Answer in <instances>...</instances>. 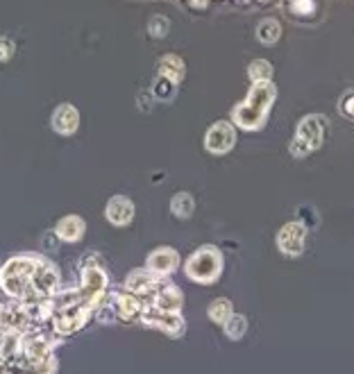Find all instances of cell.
I'll list each match as a JSON object with an SVG mask.
<instances>
[{"mask_svg":"<svg viewBox=\"0 0 354 374\" xmlns=\"http://www.w3.org/2000/svg\"><path fill=\"white\" fill-rule=\"evenodd\" d=\"M36 261H39L36 254L23 252V254H16L12 259H7L3 266H0V288H3V293L9 299L23 302L25 306L41 302V297L36 295L32 288Z\"/></svg>","mask_w":354,"mask_h":374,"instance_id":"6da1fadb","label":"cell"},{"mask_svg":"<svg viewBox=\"0 0 354 374\" xmlns=\"http://www.w3.org/2000/svg\"><path fill=\"white\" fill-rule=\"evenodd\" d=\"M105 263L96 252H89L80 259V286L78 293L82 304H87L91 311H98L100 306L109 302V275L103 268Z\"/></svg>","mask_w":354,"mask_h":374,"instance_id":"7a4b0ae2","label":"cell"},{"mask_svg":"<svg viewBox=\"0 0 354 374\" xmlns=\"http://www.w3.org/2000/svg\"><path fill=\"white\" fill-rule=\"evenodd\" d=\"M184 272L191 281L198 284H214L223 275V254L214 245H202L184 263Z\"/></svg>","mask_w":354,"mask_h":374,"instance_id":"3957f363","label":"cell"},{"mask_svg":"<svg viewBox=\"0 0 354 374\" xmlns=\"http://www.w3.org/2000/svg\"><path fill=\"white\" fill-rule=\"evenodd\" d=\"M275 98V89L270 84H257L252 89V94L248 98V103L241 105L239 109H234V121L239 123L245 130H254L259 127L263 116H266L268 107Z\"/></svg>","mask_w":354,"mask_h":374,"instance_id":"277c9868","label":"cell"},{"mask_svg":"<svg viewBox=\"0 0 354 374\" xmlns=\"http://www.w3.org/2000/svg\"><path fill=\"white\" fill-rule=\"evenodd\" d=\"M94 317V311L87 304H73L64 311H57L50 320V329L59 336V338H66V336L78 334L82 327H87V322Z\"/></svg>","mask_w":354,"mask_h":374,"instance_id":"5b68a950","label":"cell"},{"mask_svg":"<svg viewBox=\"0 0 354 374\" xmlns=\"http://www.w3.org/2000/svg\"><path fill=\"white\" fill-rule=\"evenodd\" d=\"M59 284H61V275H59L57 266H54L52 261L39 257L36 268H34V277H32L34 293L41 299H50L59 290Z\"/></svg>","mask_w":354,"mask_h":374,"instance_id":"8992f818","label":"cell"},{"mask_svg":"<svg viewBox=\"0 0 354 374\" xmlns=\"http://www.w3.org/2000/svg\"><path fill=\"white\" fill-rule=\"evenodd\" d=\"M161 281L163 279L154 275V272H150L148 268H136L125 277V290L136 297L150 299L152 302V297L157 293V288L161 286Z\"/></svg>","mask_w":354,"mask_h":374,"instance_id":"52a82bcc","label":"cell"},{"mask_svg":"<svg viewBox=\"0 0 354 374\" xmlns=\"http://www.w3.org/2000/svg\"><path fill=\"white\" fill-rule=\"evenodd\" d=\"M141 322L145 327H152V329H159L163 334L172 336V338H177V336L184 334V320H182L179 313H163V311H157L154 306H145V311L141 315Z\"/></svg>","mask_w":354,"mask_h":374,"instance_id":"ba28073f","label":"cell"},{"mask_svg":"<svg viewBox=\"0 0 354 374\" xmlns=\"http://www.w3.org/2000/svg\"><path fill=\"white\" fill-rule=\"evenodd\" d=\"M109 304L114 306V311L118 315V320H141V315L145 311V299L136 297L127 290H121V293H109Z\"/></svg>","mask_w":354,"mask_h":374,"instance_id":"9c48e42d","label":"cell"},{"mask_svg":"<svg viewBox=\"0 0 354 374\" xmlns=\"http://www.w3.org/2000/svg\"><path fill=\"white\" fill-rule=\"evenodd\" d=\"M145 268L154 272L157 277H168L179 268V254L177 250L168 248V245H161V248H154L148 259H145Z\"/></svg>","mask_w":354,"mask_h":374,"instance_id":"30bf717a","label":"cell"},{"mask_svg":"<svg viewBox=\"0 0 354 374\" xmlns=\"http://www.w3.org/2000/svg\"><path fill=\"white\" fill-rule=\"evenodd\" d=\"M30 329H32V317L27 313V306L23 302L12 299V302L5 306L0 331H16L25 336V334H30Z\"/></svg>","mask_w":354,"mask_h":374,"instance_id":"8fae6325","label":"cell"},{"mask_svg":"<svg viewBox=\"0 0 354 374\" xmlns=\"http://www.w3.org/2000/svg\"><path fill=\"white\" fill-rule=\"evenodd\" d=\"M236 143V132L230 123H216L209 127V132L205 136V145L212 154H225L234 148Z\"/></svg>","mask_w":354,"mask_h":374,"instance_id":"7c38bea8","label":"cell"},{"mask_svg":"<svg viewBox=\"0 0 354 374\" xmlns=\"http://www.w3.org/2000/svg\"><path fill=\"white\" fill-rule=\"evenodd\" d=\"M105 218L114 227H127L134 220V202L127 195H112L105 204Z\"/></svg>","mask_w":354,"mask_h":374,"instance_id":"4fadbf2b","label":"cell"},{"mask_svg":"<svg viewBox=\"0 0 354 374\" xmlns=\"http://www.w3.org/2000/svg\"><path fill=\"white\" fill-rule=\"evenodd\" d=\"M150 306H154L157 311H163V313H179L182 306H184V295H182V290L175 284L161 281V286L157 288V293H154Z\"/></svg>","mask_w":354,"mask_h":374,"instance_id":"5bb4252c","label":"cell"},{"mask_svg":"<svg viewBox=\"0 0 354 374\" xmlns=\"http://www.w3.org/2000/svg\"><path fill=\"white\" fill-rule=\"evenodd\" d=\"M52 232L57 234V239L61 243H80L82 239H84V234H87V223H84V218H82V216L71 214V216L59 218Z\"/></svg>","mask_w":354,"mask_h":374,"instance_id":"9a60e30c","label":"cell"},{"mask_svg":"<svg viewBox=\"0 0 354 374\" xmlns=\"http://www.w3.org/2000/svg\"><path fill=\"white\" fill-rule=\"evenodd\" d=\"M304 236H307V230L304 225H284L281 227V232L277 236V245L279 250L284 254H300L304 250Z\"/></svg>","mask_w":354,"mask_h":374,"instance_id":"2e32d148","label":"cell"},{"mask_svg":"<svg viewBox=\"0 0 354 374\" xmlns=\"http://www.w3.org/2000/svg\"><path fill=\"white\" fill-rule=\"evenodd\" d=\"M52 130L61 136H71L78 132L80 127V114L73 105H59L52 112Z\"/></svg>","mask_w":354,"mask_h":374,"instance_id":"e0dca14e","label":"cell"},{"mask_svg":"<svg viewBox=\"0 0 354 374\" xmlns=\"http://www.w3.org/2000/svg\"><path fill=\"white\" fill-rule=\"evenodd\" d=\"M320 118H307V121L300 125L297 130V139L293 143V148H300L304 143V152L314 150L320 145V136H323V125L318 123Z\"/></svg>","mask_w":354,"mask_h":374,"instance_id":"ac0fdd59","label":"cell"},{"mask_svg":"<svg viewBox=\"0 0 354 374\" xmlns=\"http://www.w3.org/2000/svg\"><path fill=\"white\" fill-rule=\"evenodd\" d=\"M57 368L59 363L54 357L41 363H30L23 357H18L16 361L9 363V374H57Z\"/></svg>","mask_w":354,"mask_h":374,"instance_id":"d6986e66","label":"cell"},{"mask_svg":"<svg viewBox=\"0 0 354 374\" xmlns=\"http://www.w3.org/2000/svg\"><path fill=\"white\" fill-rule=\"evenodd\" d=\"M0 357H3L7 363L23 357V334L3 331V336H0Z\"/></svg>","mask_w":354,"mask_h":374,"instance_id":"ffe728a7","label":"cell"},{"mask_svg":"<svg viewBox=\"0 0 354 374\" xmlns=\"http://www.w3.org/2000/svg\"><path fill=\"white\" fill-rule=\"evenodd\" d=\"M170 211L175 218H182V220H186V218L193 216L196 211V200L191 193L186 190H182V193H175L170 200Z\"/></svg>","mask_w":354,"mask_h":374,"instance_id":"44dd1931","label":"cell"},{"mask_svg":"<svg viewBox=\"0 0 354 374\" xmlns=\"http://www.w3.org/2000/svg\"><path fill=\"white\" fill-rule=\"evenodd\" d=\"M232 313H234V308H232V302L227 297H216L214 302L207 306L209 320L216 322V324H225L232 317Z\"/></svg>","mask_w":354,"mask_h":374,"instance_id":"7402d4cb","label":"cell"},{"mask_svg":"<svg viewBox=\"0 0 354 374\" xmlns=\"http://www.w3.org/2000/svg\"><path fill=\"white\" fill-rule=\"evenodd\" d=\"M223 327H225L227 338L241 341L245 336V331H248V320H245V315H241V313H232V317Z\"/></svg>","mask_w":354,"mask_h":374,"instance_id":"603a6c76","label":"cell"},{"mask_svg":"<svg viewBox=\"0 0 354 374\" xmlns=\"http://www.w3.org/2000/svg\"><path fill=\"white\" fill-rule=\"evenodd\" d=\"M161 77H166L170 82H179L184 77V63L177 57H172V54H168L166 59H161Z\"/></svg>","mask_w":354,"mask_h":374,"instance_id":"cb8c5ba5","label":"cell"},{"mask_svg":"<svg viewBox=\"0 0 354 374\" xmlns=\"http://www.w3.org/2000/svg\"><path fill=\"white\" fill-rule=\"evenodd\" d=\"M94 317L98 322H103V324H109V322H116L118 320V315H116V311H114V306L112 304H105V306H100L98 311L94 313Z\"/></svg>","mask_w":354,"mask_h":374,"instance_id":"d4e9b609","label":"cell"},{"mask_svg":"<svg viewBox=\"0 0 354 374\" xmlns=\"http://www.w3.org/2000/svg\"><path fill=\"white\" fill-rule=\"evenodd\" d=\"M277 34H279V25H277V23H272V21L261 23V27H259V36H261L263 41H275V39H277Z\"/></svg>","mask_w":354,"mask_h":374,"instance_id":"484cf974","label":"cell"},{"mask_svg":"<svg viewBox=\"0 0 354 374\" xmlns=\"http://www.w3.org/2000/svg\"><path fill=\"white\" fill-rule=\"evenodd\" d=\"M154 96H157V98H163V100L172 98V82L166 80V77H159V80H157V84H154Z\"/></svg>","mask_w":354,"mask_h":374,"instance_id":"4316f807","label":"cell"},{"mask_svg":"<svg viewBox=\"0 0 354 374\" xmlns=\"http://www.w3.org/2000/svg\"><path fill=\"white\" fill-rule=\"evenodd\" d=\"M268 63H263V61H257V63H252L250 66V75L252 80L257 77V80H263V77H268Z\"/></svg>","mask_w":354,"mask_h":374,"instance_id":"83f0119b","label":"cell"},{"mask_svg":"<svg viewBox=\"0 0 354 374\" xmlns=\"http://www.w3.org/2000/svg\"><path fill=\"white\" fill-rule=\"evenodd\" d=\"M12 54H14V43L3 36V39H0V61H7Z\"/></svg>","mask_w":354,"mask_h":374,"instance_id":"f1b7e54d","label":"cell"},{"mask_svg":"<svg viewBox=\"0 0 354 374\" xmlns=\"http://www.w3.org/2000/svg\"><path fill=\"white\" fill-rule=\"evenodd\" d=\"M166 30H168V23L163 21L161 16H154V21L150 23V32H152L154 36H161Z\"/></svg>","mask_w":354,"mask_h":374,"instance_id":"f546056e","label":"cell"},{"mask_svg":"<svg viewBox=\"0 0 354 374\" xmlns=\"http://www.w3.org/2000/svg\"><path fill=\"white\" fill-rule=\"evenodd\" d=\"M0 374H9V363L0 357Z\"/></svg>","mask_w":354,"mask_h":374,"instance_id":"4dcf8cb0","label":"cell"},{"mask_svg":"<svg viewBox=\"0 0 354 374\" xmlns=\"http://www.w3.org/2000/svg\"><path fill=\"white\" fill-rule=\"evenodd\" d=\"M3 313H5V304H0V324H3Z\"/></svg>","mask_w":354,"mask_h":374,"instance_id":"1f68e13d","label":"cell"}]
</instances>
